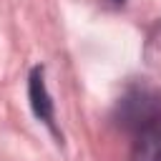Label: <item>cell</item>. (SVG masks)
Instances as JSON below:
<instances>
[{
    "instance_id": "cell-1",
    "label": "cell",
    "mask_w": 161,
    "mask_h": 161,
    "mask_svg": "<svg viewBox=\"0 0 161 161\" xmlns=\"http://www.w3.org/2000/svg\"><path fill=\"white\" fill-rule=\"evenodd\" d=\"M113 121L128 136L146 126L161 123V93L143 80L128 83L113 106Z\"/></svg>"
},
{
    "instance_id": "cell-2",
    "label": "cell",
    "mask_w": 161,
    "mask_h": 161,
    "mask_svg": "<svg viewBox=\"0 0 161 161\" xmlns=\"http://www.w3.org/2000/svg\"><path fill=\"white\" fill-rule=\"evenodd\" d=\"M28 103H30L33 116L58 138V143H63V133H60V126L55 118V103H53V96L45 83V65H40V63L33 65L28 73Z\"/></svg>"
},
{
    "instance_id": "cell-3",
    "label": "cell",
    "mask_w": 161,
    "mask_h": 161,
    "mask_svg": "<svg viewBox=\"0 0 161 161\" xmlns=\"http://www.w3.org/2000/svg\"><path fill=\"white\" fill-rule=\"evenodd\" d=\"M131 161H161V123L146 126L131 136Z\"/></svg>"
},
{
    "instance_id": "cell-4",
    "label": "cell",
    "mask_w": 161,
    "mask_h": 161,
    "mask_svg": "<svg viewBox=\"0 0 161 161\" xmlns=\"http://www.w3.org/2000/svg\"><path fill=\"white\" fill-rule=\"evenodd\" d=\"M108 5H113V8H123L126 0H108Z\"/></svg>"
}]
</instances>
